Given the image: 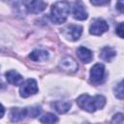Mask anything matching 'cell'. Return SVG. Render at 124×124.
<instances>
[{
	"instance_id": "9c48e42d",
	"label": "cell",
	"mask_w": 124,
	"mask_h": 124,
	"mask_svg": "<svg viewBox=\"0 0 124 124\" xmlns=\"http://www.w3.org/2000/svg\"><path fill=\"white\" fill-rule=\"evenodd\" d=\"M73 16L76 19L78 20H84L87 18L88 15L87 12L85 10V7L83 5V3L80 0H78L74 3L73 6Z\"/></svg>"
},
{
	"instance_id": "ba28073f",
	"label": "cell",
	"mask_w": 124,
	"mask_h": 124,
	"mask_svg": "<svg viewBox=\"0 0 124 124\" xmlns=\"http://www.w3.org/2000/svg\"><path fill=\"white\" fill-rule=\"evenodd\" d=\"M59 67L67 73H75L78 68V65L77 63V61L72 57V56H65L64 58L61 59L60 63H59Z\"/></svg>"
},
{
	"instance_id": "52a82bcc",
	"label": "cell",
	"mask_w": 124,
	"mask_h": 124,
	"mask_svg": "<svg viewBox=\"0 0 124 124\" xmlns=\"http://www.w3.org/2000/svg\"><path fill=\"white\" fill-rule=\"evenodd\" d=\"M105 78V67L101 63L95 64L90 70V80L93 83H101Z\"/></svg>"
},
{
	"instance_id": "603a6c76",
	"label": "cell",
	"mask_w": 124,
	"mask_h": 124,
	"mask_svg": "<svg viewBox=\"0 0 124 124\" xmlns=\"http://www.w3.org/2000/svg\"><path fill=\"white\" fill-rule=\"evenodd\" d=\"M1 108H2V113H1V116L0 117H3V115H4V107L1 106Z\"/></svg>"
},
{
	"instance_id": "44dd1931",
	"label": "cell",
	"mask_w": 124,
	"mask_h": 124,
	"mask_svg": "<svg viewBox=\"0 0 124 124\" xmlns=\"http://www.w3.org/2000/svg\"><path fill=\"white\" fill-rule=\"evenodd\" d=\"M109 1L110 0H90L91 4H93L94 6H103L108 4Z\"/></svg>"
},
{
	"instance_id": "8992f818",
	"label": "cell",
	"mask_w": 124,
	"mask_h": 124,
	"mask_svg": "<svg viewBox=\"0 0 124 124\" xmlns=\"http://www.w3.org/2000/svg\"><path fill=\"white\" fill-rule=\"evenodd\" d=\"M108 30V24L107 23L106 20L102 18H96L92 21L90 27H89V32L91 35L95 36H100L107 32Z\"/></svg>"
},
{
	"instance_id": "5b68a950",
	"label": "cell",
	"mask_w": 124,
	"mask_h": 124,
	"mask_svg": "<svg viewBox=\"0 0 124 124\" xmlns=\"http://www.w3.org/2000/svg\"><path fill=\"white\" fill-rule=\"evenodd\" d=\"M24 5L28 13L39 14L46 10L47 6L46 0H24Z\"/></svg>"
},
{
	"instance_id": "d6986e66",
	"label": "cell",
	"mask_w": 124,
	"mask_h": 124,
	"mask_svg": "<svg viewBox=\"0 0 124 124\" xmlns=\"http://www.w3.org/2000/svg\"><path fill=\"white\" fill-rule=\"evenodd\" d=\"M115 32H116V34H117L120 38H123V39H124V22H120V23L116 26Z\"/></svg>"
},
{
	"instance_id": "9a60e30c",
	"label": "cell",
	"mask_w": 124,
	"mask_h": 124,
	"mask_svg": "<svg viewBox=\"0 0 124 124\" xmlns=\"http://www.w3.org/2000/svg\"><path fill=\"white\" fill-rule=\"evenodd\" d=\"M51 106L59 113H65L70 109L72 104L71 102H67V101H55L51 104Z\"/></svg>"
},
{
	"instance_id": "7402d4cb",
	"label": "cell",
	"mask_w": 124,
	"mask_h": 124,
	"mask_svg": "<svg viewBox=\"0 0 124 124\" xmlns=\"http://www.w3.org/2000/svg\"><path fill=\"white\" fill-rule=\"evenodd\" d=\"M116 9L124 14V0H117L116 1Z\"/></svg>"
},
{
	"instance_id": "30bf717a",
	"label": "cell",
	"mask_w": 124,
	"mask_h": 124,
	"mask_svg": "<svg viewBox=\"0 0 124 124\" xmlns=\"http://www.w3.org/2000/svg\"><path fill=\"white\" fill-rule=\"evenodd\" d=\"M25 116H28V108H13L10 111V118L13 122H17L22 120Z\"/></svg>"
},
{
	"instance_id": "8fae6325",
	"label": "cell",
	"mask_w": 124,
	"mask_h": 124,
	"mask_svg": "<svg viewBox=\"0 0 124 124\" xmlns=\"http://www.w3.org/2000/svg\"><path fill=\"white\" fill-rule=\"evenodd\" d=\"M6 79L8 80L9 83L14 84V85H20L23 81V78L20 74H18L15 70H10L5 73Z\"/></svg>"
},
{
	"instance_id": "3957f363",
	"label": "cell",
	"mask_w": 124,
	"mask_h": 124,
	"mask_svg": "<svg viewBox=\"0 0 124 124\" xmlns=\"http://www.w3.org/2000/svg\"><path fill=\"white\" fill-rule=\"evenodd\" d=\"M38 84L34 78L26 79L24 82L20 84L19 87V95L22 98H28L31 95H35L38 92Z\"/></svg>"
},
{
	"instance_id": "ffe728a7",
	"label": "cell",
	"mask_w": 124,
	"mask_h": 124,
	"mask_svg": "<svg viewBox=\"0 0 124 124\" xmlns=\"http://www.w3.org/2000/svg\"><path fill=\"white\" fill-rule=\"evenodd\" d=\"M123 120H124V115L122 113H116L113 115L111 122L112 123H122Z\"/></svg>"
},
{
	"instance_id": "5bb4252c",
	"label": "cell",
	"mask_w": 124,
	"mask_h": 124,
	"mask_svg": "<svg viewBox=\"0 0 124 124\" xmlns=\"http://www.w3.org/2000/svg\"><path fill=\"white\" fill-rule=\"evenodd\" d=\"M116 55V51L110 47V46H105L101 49V52H100V58L104 61H107V62H110L114 56Z\"/></svg>"
},
{
	"instance_id": "e0dca14e",
	"label": "cell",
	"mask_w": 124,
	"mask_h": 124,
	"mask_svg": "<svg viewBox=\"0 0 124 124\" xmlns=\"http://www.w3.org/2000/svg\"><path fill=\"white\" fill-rule=\"evenodd\" d=\"M57 121H58V118L56 117V115H54L53 113H50V112L44 114L40 118V122H42V123H55Z\"/></svg>"
},
{
	"instance_id": "2e32d148",
	"label": "cell",
	"mask_w": 124,
	"mask_h": 124,
	"mask_svg": "<svg viewBox=\"0 0 124 124\" xmlns=\"http://www.w3.org/2000/svg\"><path fill=\"white\" fill-rule=\"evenodd\" d=\"M114 96L118 99H124V80L119 82L114 88H113Z\"/></svg>"
},
{
	"instance_id": "277c9868",
	"label": "cell",
	"mask_w": 124,
	"mask_h": 124,
	"mask_svg": "<svg viewBox=\"0 0 124 124\" xmlns=\"http://www.w3.org/2000/svg\"><path fill=\"white\" fill-rule=\"evenodd\" d=\"M62 35L69 41H77L80 38L82 33V27L80 25L76 24H70L65 26L61 30Z\"/></svg>"
},
{
	"instance_id": "6da1fadb",
	"label": "cell",
	"mask_w": 124,
	"mask_h": 124,
	"mask_svg": "<svg viewBox=\"0 0 124 124\" xmlns=\"http://www.w3.org/2000/svg\"><path fill=\"white\" fill-rule=\"evenodd\" d=\"M78 106L88 112H94L97 109H101L106 105V98L103 95H96L94 97L88 94H82L77 99Z\"/></svg>"
},
{
	"instance_id": "ac0fdd59",
	"label": "cell",
	"mask_w": 124,
	"mask_h": 124,
	"mask_svg": "<svg viewBox=\"0 0 124 124\" xmlns=\"http://www.w3.org/2000/svg\"><path fill=\"white\" fill-rule=\"evenodd\" d=\"M41 111H42V108L39 106L28 108V116H30V117H36V116H38L41 113Z\"/></svg>"
},
{
	"instance_id": "7c38bea8",
	"label": "cell",
	"mask_w": 124,
	"mask_h": 124,
	"mask_svg": "<svg viewBox=\"0 0 124 124\" xmlns=\"http://www.w3.org/2000/svg\"><path fill=\"white\" fill-rule=\"evenodd\" d=\"M77 54L78 56V58L83 62V63H89L91 62L92 58H93V54L92 51L84 46H79L77 49Z\"/></svg>"
},
{
	"instance_id": "4fadbf2b",
	"label": "cell",
	"mask_w": 124,
	"mask_h": 124,
	"mask_svg": "<svg viewBox=\"0 0 124 124\" xmlns=\"http://www.w3.org/2000/svg\"><path fill=\"white\" fill-rule=\"evenodd\" d=\"M29 58L35 62H42L48 58V52L45 49H35L29 54Z\"/></svg>"
},
{
	"instance_id": "7a4b0ae2",
	"label": "cell",
	"mask_w": 124,
	"mask_h": 124,
	"mask_svg": "<svg viewBox=\"0 0 124 124\" xmlns=\"http://www.w3.org/2000/svg\"><path fill=\"white\" fill-rule=\"evenodd\" d=\"M70 13V4L67 1H58L51 6L50 19L55 24H62L66 21Z\"/></svg>"
}]
</instances>
